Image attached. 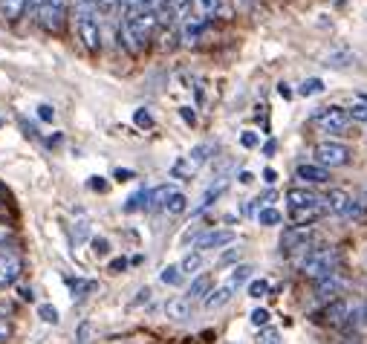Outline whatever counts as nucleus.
Returning a JSON list of instances; mask_svg holds the SVG:
<instances>
[{"label":"nucleus","instance_id":"c756f323","mask_svg":"<svg viewBox=\"0 0 367 344\" xmlns=\"http://www.w3.org/2000/svg\"><path fill=\"white\" fill-rule=\"evenodd\" d=\"M38 316H41V321H44V324H58V321H61L58 309H55L52 304H41V307H38Z\"/></svg>","mask_w":367,"mask_h":344},{"label":"nucleus","instance_id":"2f4dec72","mask_svg":"<svg viewBox=\"0 0 367 344\" xmlns=\"http://www.w3.org/2000/svg\"><path fill=\"white\" fill-rule=\"evenodd\" d=\"M249 295H252V298H263V295H269V280H263V278L249 280Z\"/></svg>","mask_w":367,"mask_h":344},{"label":"nucleus","instance_id":"5fc2aeb1","mask_svg":"<svg viewBox=\"0 0 367 344\" xmlns=\"http://www.w3.org/2000/svg\"><path fill=\"white\" fill-rule=\"evenodd\" d=\"M90 185H93V189H99V191L107 189V182H104V179H90Z\"/></svg>","mask_w":367,"mask_h":344},{"label":"nucleus","instance_id":"f704fd0d","mask_svg":"<svg viewBox=\"0 0 367 344\" xmlns=\"http://www.w3.org/2000/svg\"><path fill=\"white\" fill-rule=\"evenodd\" d=\"M133 121H136V128H145V131L154 128V119H150L148 110H136V113H133Z\"/></svg>","mask_w":367,"mask_h":344},{"label":"nucleus","instance_id":"6e6552de","mask_svg":"<svg viewBox=\"0 0 367 344\" xmlns=\"http://www.w3.org/2000/svg\"><path fill=\"white\" fill-rule=\"evenodd\" d=\"M237 240V235L231 229H208L203 235H197L194 240V252H211V249H223L231 246Z\"/></svg>","mask_w":367,"mask_h":344},{"label":"nucleus","instance_id":"de8ad7c7","mask_svg":"<svg viewBox=\"0 0 367 344\" xmlns=\"http://www.w3.org/2000/svg\"><path fill=\"white\" fill-rule=\"evenodd\" d=\"M260 338H263V344H281V341H278V333H272V330H266Z\"/></svg>","mask_w":367,"mask_h":344},{"label":"nucleus","instance_id":"f03ea898","mask_svg":"<svg viewBox=\"0 0 367 344\" xmlns=\"http://www.w3.org/2000/svg\"><path fill=\"white\" fill-rule=\"evenodd\" d=\"M339 263H342V255L335 246H313L310 255L301 261V272H303V278H310L318 284V280L339 272Z\"/></svg>","mask_w":367,"mask_h":344},{"label":"nucleus","instance_id":"0eeeda50","mask_svg":"<svg viewBox=\"0 0 367 344\" xmlns=\"http://www.w3.org/2000/svg\"><path fill=\"white\" fill-rule=\"evenodd\" d=\"M76 29H78V38L84 41V47L90 52H96L102 47V26L96 15H76Z\"/></svg>","mask_w":367,"mask_h":344},{"label":"nucleus","instance_id":"423d86ee","mask_svg":"<svg viewBox=\"0 0 367 344\" xmlns=\"http://www.w3.org/2000/svg\"><path fill=\"white\" fill-rule=\"evenodd\" d=\"M313 246V226H289L281 235V249L287 255H310Z\"/></svg>","mask_w":367,"mask_h":344},{"label":"nucleus","instance_id":"ea45409f","mask_svg":"<svg viewBox=\"0 0 367 344\" xmlns=\"http://www.w3.org/2000/svg\"><path fill=\"white\" fill-rule=\"evenodd\" d=\"M237 258H240V249L234 246V249H229V252H223V258H220V266H229V263H234V266H237Z\"/></svg>","mask_w":367,"mask_h":344},{"label":"nucleus","instance_id":"09e8293b","mask_svg":"<svg viewBox=\"0 0 367 344\" xmlns=\"http://www.w3.org/2000/svg\"><path fill=\"white\" fill-rule=\"evenodd\" d=\"M9 237H12V229L0 223V246H6V240H9Z\"/></svg>","mask_w":367,"mask_h":344},{"label":"nucleus","instance_id":"393cba45","mask_svg":"<svg viewBox=\"0 0 367 344\" xmlns=\"http://www.w3.org/2000/svg\"><path fill=\"white\" fill-rule=\"evenodd\" d=\"M186 208H188V197L182 194V191H174L171 200H168V206H165V211H168V214H182Z\"/></svg>","mask_w":367,"mask_h":344},{"label":"nucleus","instance_id":"b1692460","mask_svg":"<svg viewBox=\"0 0 367 344\" xmlns=\"http://www.w3.org/2000/svg\"><path fill=\"white\" fill-rule=\"evenodd\" d=\"M179 269H182V275H197L203 269V252L186 255V258H182V263H179Z\"/></svg>","mask_w":367,"mask_h":344},{"label":"nucleus","instance_id":"20e7f679","mask_svg":"<svg viewBox=\"0 0 367 344\" xmlns=\"http://www.w3.org/2000/svg\"><path fill=\"white\" fill-rule=\"evenodd\" d=\"M359 307L361 304H350L344 298H335L324 307L321 312V321L330 324V327H353L356 324V316H359Z\"/></svg>","mask_w":367,"mask_h":344},{"label":"nucleus","instance_id":"72a5a7b5","mask_svg":"<svg viewBox=\"0 0 367 344\" xmlns=\"http://www.w3.org/2000/svg\"><path fill=\"white\" fill-rule=\"evenodd\" d=\"M249 321H252L255 327H266V324H269V309H263V307L252 309V312H249Z\"/></svg>","mask_w":367,"mask_h":344},{"label":"nucleus","instance_id":"5701e85b","mask_svg":"<svg viewBox=\"0 0 367 344\" xmlns=\"http://www.w3.org/2000/svg\"><path fill=\"white\" fill-rule=\"evenodd\" d=\"M0 12H4L9 20H15L26 12V0H0Z\"/></svg>","mask_w":367,"mask_h":344},{"label":"nucleus","instance_id":"39448f33","mask_svg":"<svg viewBox=\"0 0 367 344\" xmlns=\"http://www.w3.org/2000/svg\"><path fill=\"white\" fill-rule=\"evenodd\" d=\"M315 162L321 168H342L350 162V148L342 145V142H335V139H324L315 145Z\"/></svg>","mask_w":367,"mask_h":344},{"label":"nucleus","instance_id":"f8f14e48","mask_svg":"<svg viewBox=\"0 0 367 344\" xmlns=\"http://www.w3.org/2000/svg\"><path fill=\"white\" fill-rule=\"evenodd\" d=\"M295 177H298L301 182L321 185V182H327V179H330V171H327V168H321L318 162H301V165L295 168Z\"/></svg>","mask_w":367,"mask_h":344},{"label":"nucleus","instance_id":"a878e982","mask_svg":"<svg viewBox=\"0 0 367 344\" xmlns=\"http://www.w3.org/2000/svg\"><path fill=\"white\" fill-rule=\"evenodd\" d=\"M353 61H356L353 52H332V55H327L324 64H327V67H350Z\"/></svg>","mask_w":367,"mask_h":344},{"label":"nucleus","instance_id":"4c0bfd02","mask_svg":"<svg viewBox=\"0 0 367 344\" xmlns=\"http://www.w3.org/2000/svg\"><path fill=\"white\" fill-rule=\"evenodd\" d=\"M240 145H243V148H258V145H260V136H258L255 131H243V134H240Z\"/></svg>","mask_w":367,"mask_h":344},{"label":"nucleus","instance_id":"a18cd8bd","mask_svg":"<svg viewBox=\"0 0 367 344\" xmlns=\"http://www.w3.org/2000/svg\"><path fill=\"white\" fill-rule=\"evenodd\" d=\"M6 338H9V321L0 316V341H6Z\"/></svg>","mask_w":367,"mask_h":344},{"label":"nucleus","instance_id":"8fccbe9b","mask_svg":"<svg viewBox=\"0 0 367 344\" xmlns=\"http://www.w3.org/2000/svg\"><path fill=\"white\" fill-rule=\"evenodd\" d=\"M20 298H23V301H32V298H35V292L29 290V287H20Z\"/></svg>","mask_w":367,"mask_h":344},{"label":"nucleus","instance_id":"864d4df0","mask_svg":"<svg viewBox=\"0 0 367 344\" xmlns=\"http://www.w3.org/2000/svg\"><path fill=\"white\" fill-rule=\"evenodd\" d=\"M26 9H32V12L38 15V9H41V0H26Z\"/></svg>","mask_w":367,"mask_h":344},{"label":"nucleus","instance_id":"c03bdc74","mask_svg":"<svg viewBox=\"0 0 367 344\" xmlns=\"http://www.w3.org/2000/svg\"><path fill=\"white\" fill-rule=\"evenodd\" d=\"M179 116L186 119L188 124H194V121H197V116H194V110H191V107H179Z\"/></svg>","mask_w":367,"mask_h":344},{"label":"nucleus","instance_id":"603ef678","mask_svg":"<svg viewBox=\"0 0 367 344\" xmlns=\"http://www.w3.org/2000/svg\"><path fill=\"white\" fill-rule=\"evenodd\" d=\"M252 179H255V177H252V171H240V182H243V185H249Z\"/></svg>","mask_w":367,"mask_h":344},{"label":"nucleus","instance_id":"bb28decb","mask_svg":"<svg viewBox=\"0 0 367 344\" xmlns=\"http://www.w3.org/2000/svg\"><path fill=\"white\" fill-rule=\"evenodd\" d=\"M160 280H162V284H168V287H176L179 280H182V269L179 266H165L160 272Z\"/></svg>","mask_w":367,"mask_h":344},{"label":"nucleus","instance_id":"c9c22d12","mask_svg":"<svg viewBox=\"0 0 367 344\" xmlns=\"http://www.w3.org/2000/svg\"><path fill=\"white\" fill-rule=\"evenodd\" d=\"M110 252V240L107 237H93V255L96 258H104Z\"/></svg>","mask_w":367,"mask_h":344},{"label":"nucleus","instance_id":"9d476101","mask_svg":"<svg viewBox=\"0 0 367 344\" xmlns=\"http://www.w3.org/2000/svg\"><path fill=\"white\" fill-rule=\"evenodd\" d=\"M353 194L347 191V189H330L327 191V197H324V208L330 211V214H335V217H350V211H353Z\"/></svg>","mask_w":367,"mask_h":344},{"label":"nucleus","instance_id":"aec40b11","mask_svg":"<svg viewBox=\"0 0 367 344\" xmlns=\"http://www.w3.org/2000/svg\"><path fill=\"white\" fill-rule=\"evenodd\" d=\"M67 284H70V290H73V298H87L90 292L99 290L96 280H84V278H70Z\"/></svg>","mask_w":367,"mask_h":344},{"label":"nucleus","instance_id":"e433bc0d","mask_svg":"<svg viewBox=\"0 0 367 344\" xmlns=\"http://www.w3.org/2000/svg\"><path fill=\"white\" fill-rule=\"evenodd\" d=\"M90 237V220L87 217H81V220L76 223V243H84Z\"/></svg>","mask_w":367,"mask_h":344},{"label":"nucleus","instance_id":"9b49d317","mask_svg":"<svg viewBox=\"0 0 367 344\" xmlns=\"http://www.w3.org/2000/svg\"><path fill=\"white\" fill-rule=\"evenodd\" d=\"M344 287H347V280L335 272V275H330V278H324V280H318L315 284V298L318 301H335V298H342V292H344Z\"/></svg>","mask_w":367,"mask_h":344},{"label":"nucleus","instance_id":"3c124183","mask_svg":"<svg viewBox=\"0 0 367 344\" xmlns=\"http://www.w3.org/2000/svg\"><path fill=\"white\" fill-rule=\"evenodd\" d=\"M87 336H90V324H81V330H78V341L84 344V341H87Z\"/></svg>","mask_w":367,"mask_h":344},{"label":"nucleus","instance_id":"a211bd4d","mask_svg":"<svg viewBox=\"0 0 367 344\" xmlns=\"http://www.w3.org/2000/svg\"><path fill=\"white\" fill-rule=\"evenodd\" d=\"M249 278H252V266H249V263H237V266L229 272L226 284H229L231 290H240L243 284H249Z\"/></svg>","mask_w":367,"mask_h":344},{"label":"nucleus","instance_id":"49530a36","mask_svg":"<svg viewBox=\"0 0 367 344\" xmlns=\"http://www.w3.org/2000/svg\"><path fill=\"white\" fill-rule=\"evenodd\" d=\"M110 269H113V272L128 269V261H125V258H116V261H110Z\"/></svg>","mask_w":367,"mask_h":344},{"label":"nucleus","instance_id":"f3484780","mask_svg":"<svg viewBox=\"0 0 367 344\" xmlns=\"http://www.w3.org/2000/svg\"><path fill=\"white\" fill-rule=\"evenodd\" d=\"M171 194H174L171 185H160V189H154V191L148 194V211H160V208H165L168 200H171Z\"/></svg>","mask_w":367,"mask_h":344},{"label":"nucleus","instance_id":"1a4fd4ad","mask_svg":"<svg viewBox=\"0 0 367 344\" xmlns=\"http://www.w3.org/2000/svg\"><path fill=\"white\" fill-rule=\"evenodd\" d=\"M23 272V258L12 249H0V287L18 284V278Z\"/></svg>","mask_w":367,"mask_h":344},{"label":"nucleus","instance_id":"37998d69","mask_svg":"<svg viewBox=\"0 0 367 344\" xmlns=\"http://www.w3.org/2000/svg\"><path fill=\"white\" fill-rule=\"evenodd\" d=\"M260 177H263V182H269V185H275V182H278V171H275V168H266Z\"/></svg>","mask_w":367,"mask_h":344},{"label":"nucleus","instance_id":"4468645a","mask_svg":"<svg viewBox=\"0 0 367 344\" xmlns=\"http://www.w3.org/2000/svg\"><path fill=\"white\" fill-rule=\"evenodd\" d=\"M234 292H237V290H231L226 280H223L217 290H211V292L203 298V304H205V309H220V307H226V304L234 298Z\"/></svg>","mask_w":367,"mask_h":344},{"label":"nucleus","instance_id":"6e6d98bb","mask_svg":"<svg viewBox=\"0 0 367 344\" xmlns=\"http://www.w3.org/2000/svg\"><path fill=\"white\" fill-rule=\"evenodd\" d=\"M275 148H278L275 142H266V145H263V153H266V156H275Z\"/></svg>","mask_w":367,"mask_h":344},{"label":"nucleus","instance_id":"ddd939ff","mask_svg":"<svg viewBox=\"0 0 367 344\" xmlns=\"http://www.w3.org/2000/svg\"><path fill=\"white\" fill-rule=\"evenodd\" d=\"M191 298L188 295H179V298H168L165 301V316L171 319V321H186V319H191Z\"/></svg>","mask_w":367,"mask_h":344},{"label":"nucleus","instance_id":"c85d7f7f","mask_svg":"<svg viewBox=\"0 0 367 344\" xmlns=\"http://www.w3.org/2000/svg\"><path fill=\"white\" fill-rule=\"evenodd\" d=\"M350 113V121H367V96H361L353 107H347Z\"/></svg>","mask_w":367,"mask_h":344},{"label":"nucleus","instance_id":"dca6fc26","mask_svg":"<svg viewBox=\"0 0 367 344\" xmlns=\"http://www.w3.org/2000/svg\"><path fill=\"white\" fill-rule=\"evenodd\" d=\"M226 189H229V179H226V177H220L217 182H211L208 189H205V194H203V200H200V206H197V211L208 208L211 203H217V197H223V194H226Z\"/></svg>","mask_w":367,"mask_h":344},{"label":"nucleus","instance_id":"2eb2a0df","mask_svg":"<svg viewBox=\"0 0 367 344\" xmlns=\"http://www.w3.org/2000/svg\"><path fill=\"white\" fill-rule=\"evenodd\" d=\"M203 32H205V18H186L182 20V41L186 44H197Z\"/></svg>","mask_w":367,"mask_h":344},{"label":"nucleus","instance_id":"a19ab883","mask_svg":"<svg viewBox=\"0 0 367 344\" xmlns=\"http://www.w3.org/2000/svg\"><path fill=\"white\" fill-rule=\"evenodd\" d=\"M113 179H116V182H128V179H133V171H131V168H116V171H113Z\"/></svg>","mask_w":367,"mask_h":344},{"label":"nucleus","instance_id":"4be33fe9","mask_svg":"<svg viewBox=\"0 0 367 344\" xmlns=\"http://www.w3.org/2000/svg\"><path fill=\"white\" fill-rule=\"evenodd\" d=\"M284 220L281 217V211L275 208V206H263V208H258V223L260 226H278Z\"/></svg>","mask_w":367,"mask_h":344},{"label":"nucleus","instance_id":"412c9836","mask_svg":"<svg viewBox=\"0 0 367 344\" xmlns=\"http://www.w3.org/2000/svg\"><path fill=\"white\" fill-rule=\"evenodd\" d=\"M211 292V278L208 275H197L191 284H188V298L194 301V298H205Z\"/></svg>","mask_w":367,"mask_h":344},{"label":"nucleus","instance_id":"79ce46f5","mask_svg":"<svg viewBox=\"0 0 367 344\" xmlns=\"http://www.w3.org/2000/svg\"><path fill=\"white\" fill-rule=\"evenodd\" d=\"M38 119H41V121H52V119H55V110H52L49 105H38Z\"/></svg>","mask_w":367,"mask_h":344},{"label":"nucleus","instance_id":"7c9ffc66","mask_svg":"<svg viewBox=\"0 0 367 344\" xmlns=\"http://www.w3.org/2000/svg\"><path fill=\"white\" fill-rule=\"evenodd\" d=\"M321 90H324V81H321V78H307V81L298 87L301 96H315V93H321Z\"/></svg>","mask_w":367,"mask_h":344},{"label":"nucleus","instance_id":"58836bf2","mask_svg":"<svg viewBox=\"0 0 367 344\" xmlns=\"http://www.w3.org/2000/svg\"><path fill=\"white\" fill-rule=\"evenodd\" d=\"M96 6H99V15H113L119 0H96Z\"/></svg>","mask_w":367,"mask_h":344},{"label":"nucleus","instance_id":"4d7b16f0","mask_svg":"<svg viewBox=\"0 0 367 344\" xmlns=\"http://www.w3.org/2000/svg\"><path fill=\"white\" fill-rule=\"evenodd\" d=\"M278 93H281V96H284V99H289V96H292V90H289L287 84H278Z\"/></svg>","mask_w":367,"mask_h":344},{"label":"nucleus","instance_id":"6ab92c4d","mask_svg":"<svg viewBox=\"0 0 367 344\" xmlns=\"http://www.w3.org/2000/svg\"><path fill=\"white\" fill-rule=\"evenodd\" d=\"M211 153H214V145H211V142H200V145H194L191 153H188L191 168H200L203 162H208V160H211Z\"/></svg>","mask_w":367,"mask_h":344},{"label":"nucleus","instance_id":"f257e3e1","mask_svg":"<svg viewBox=\"0 0 367 344\" xmlns=\"http://www.w3.org/2000/svg\"><path fill=\"white\" fill-rule=\"evenodd\" d=\"M287 208H289V217H292L295 226H310V223L318 220L321 214H327L324 197H318L310 189H292L287 194Z\"/></svg>","mask_w":367,"mask_h":344},{"label":"nucleus","instance_id":"13d9d810","mask_svg":"<svg viewBox=\"0 0 367 344\" xmlns=\"http://www.w3.org/2000/svg\"><path fill=\"white\" fill-rule=\"evenodd\" d=\"M142 301H150V290H142V295L136 298V304H142Z\"/></svg>","mask_w":367,"mask_h":344},{"label":"nucleus","instance_id":"cd10ccee","mask_svg":"<svg viewBox=\"0 0 367 344\" xmlns=\"http://www.w3.org/2000/svg\"><path fill=\"white\" fill-rule=\"evenodd\" d=\"M148 194H150V191H145V189H142V191H136V194L125 203V211H139V208H145V211H148Z\"/></svg>","mask_w":367,"mask_h":344},{"label":"nucleus","instance_id":"473e14b6","mask_svg":"<svg viewBox=\"0 0 367 344\" xmlns=\"http://www.w3.org/2000/svg\"><path fill=\"white\" fill-rule=\"evenodd\" d=\"M197 4V9L203 12V15H214V12H223V4L220 0H194Z\"/></svg>","mask_w":367,"mask_h":344},{"label":"nucleus","instance_id":"7ed1b4c3","mask_svg":"<svg viewBox=\"0 0 367 344\" xmlns=\"http://www.w3.org/2000/svg\"><path fill=\"white\" fill-rule=\"evenodd\" d=\"M313 121H315L318 131H324V134H330V136H339V134H344V131L350 128V113H347L344 107H339V105H330V107L318 110V113L313 116Z\"/></svg>","mask_w":367,"mask_h":344}]
</instances>
